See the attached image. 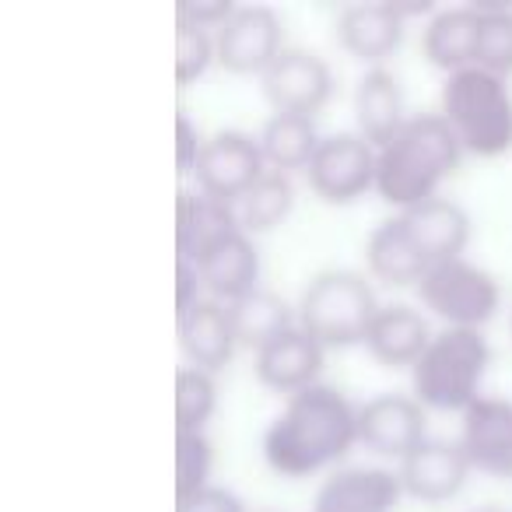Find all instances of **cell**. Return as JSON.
Listing matches in <instances>:
<instances>
[{
  "mask_svg": "<svg viewBox=\"0 0 512 512\" xmlns=\"http://www.w3.org/2000/svg\"><path fill=\"white\" fill-rule=\"evenodd\" d=\"M358 442V404L337 386L316 383L285 400L264 432V460L281 477H313Z\"/></svg>",
  "mask_w": 512,
  "mask_h": 512,
  "instance_id": "1",
  "label": "cell"
},
{
  "mask_svg": "<svg viewBox=\"0 0 512 512\" xmlns=\"http://www.w3.org/2000/svg\"><path fill=\"white\" fill-rule=\"evenodd\" d=\"M463 148L439 113L407 116L400 134L376 148V193L397 211L439 197V186L460 169Z\"/></svg>",
  "mask_w": 512,
  "mask_h": 512,
  "instance_id": "2",
  "label": "cell"
},
{
  "mask_svg": "<svg viewBox=\"0 0 512 512\" xmlns=\"http://www.w3.org/2000/svg\"><path fill=\"white\" fill-rule=\"evenodd\" d=\"M439 116L453 127L463 155L502 158L512 151V88L481 67L446 74L439 92Z\"/></svg>",
  "mask_w": 512,
  "mask_h": 512,
  "instance_id": "3",
  "label": "cell"
},
{
  "mask_svg": "<svg viewBox=\"0 0 512 512\" xmlns=\"http://www.w3.org/2000/svg\"><path fill=\"white\" fill-rule=\"evenodd\" d=\"M491 365L484 330L442 327L411 369V397L425 411H467L481 393Z\"/></svg>",
  "mask_w": 512,
  "mask_h": 512,
  "instance_id": "4",
  "label": "cell"
},
{
  "mask_svg": "<svg viewBox=\"0 0 512 512\" xmlns=\"http://www.w3.org/2000/svg\"><path fill=\"white\" fill-rule=\"evenodd\" d=\"M295 313H299V327L309 330L327 351L351 348V344H365L379 313V299L365 274L330 267L302 288Z\"/></svg>",
  "mask_w": 512,
  "mask_h": 512,
  "instance_id": "5",
  "label": "cell"
},
{
  "mask_svg": "<svg viewBox=\"0 0 512 512\" xmlns=\"http://www.w3.org/2000/svg\"><path fill=\"white\" fill-rule=\"evenodd\" d=\"M418 299L435 320L453 330H481L502 306V288L495 274L456 256L446 264L428 267L418 285Z\"/></svg>",
  "mask_w": 512,
  "mask_h": 512,
  "instance_id": "6",
  "label": "cell"
},
{
  "mask_svg": "<svg viewBox=\"0 0 512 512\" xmlns=\"http://www.w3.org/2000/svg\"><path fill=\"white\" fill-rule=\"evenodd\" d=\"M267 172L271 169H267L260 137L246 134V130H218L204 141L193 179H197V190L207 197L239 204Z\"/></svg>",
  "mask_w": 512,
  "mask_h": 512,
  "instance_id": "7",
  "label": "cell"
},
{
  "mask_svg": "<svg viewBox=\"0 0 512 512\" xmlns=\"http://www.w3.org/2000/svg\"><path fill=\"white\" fill-rule=\"evenodd\" d=\"M309 190L323 204H355L369 190H376V148L362 134H327L306 169Z\"/></svg>",
  "mask_w": 512,
  "mask_h": 512,
  "instance_id": "8",
  "label": "cell"
},
{
  "mask_svg": "<svg viewBox=\"0 0 512 512\" xmlns=\"http://www.w3.org/2000/svg\"><path fill=\"white\" fill-rule=\"evenodd\" d=\"M214 50L218 67H225L228 74L264 78V71L285 50V25L267 4H235L232 18L214 32Z\"/></svg>",
  "mask_w": 512,
  "mask_h": 512,
  "instance_id": "9",
  "label": "cell"
},
{
  "mask_svg": "<svg viewBox=\"0 0 512 512\" xmlns=\"http://www.w3.org/2000/svg\"><path fill=\"white\" fill-rule=\"evenodd\" d=\"M260 88H264V99L271 102L274 113L316 120V113L334 95V71L320 53L302 50V46H285L281 57L264 71Z\"/></svg>",
  "mask_w": 512,
  "mask_h": 512,
  "instance_id": "10",
  "label": "cell"
},
{
  "mask_svg": "<svg viewBox=\"0 0 512 512\" xmlns=\"http://www.w3.org/2000/svg\"><path fill=\"white\" fill-rule=\"evenodd\" d=\"M428 439V411L411 393H379L358 404V442L376 456L404 460Z\"/></svg>",
  "mask_w": 512,
  "mask_h": 512,
  "instance_id": "11",
  "label": "cell"
},
{
  "mask_svg": "<svg viewBox=\"0 0 512 512\" xmlns=\"http://www.w3.org/2000/svg\"><path fill=\"white\" fill-rule=\"evenodd\" d=\"M470 470L474 467H470L460 442L425 439L414 453H407L404 460H400L397 474H400V488H404L407 498L439 505L460 495Z\"/></svg>",
  "mask_w": 512,
  "mask_h": 512,
  "instance_id": "12",
  "label": "cell"
},
{
  "mask_svg": "<svg viewBox=\"0 0 512 512\" xmlns=\"http://www.w3.org/2000/svg\"><path fill=\"white\" fill-rule=\"evenodd\" d=\"M323 362H327V348L309 330L292 327L256 351L253 372L267 390L295 397V393L320 383Z\"/></svg>",
  "mask_w": 512,
  "mask_h": 512,
  "instance_id": "13",
  "label": "cell"
},
{
  "mask_svg": "<svg viewBox=\"0 0 512 512\" xmlns=\"http://www.w3.org/2000/svg\"><path fill=\"white\" fill-rule=\"evenodd\" d=\"M470 467L491 477H512V400L477 397L460 414V439Z\"/></svg>",
  "mask_w": 512,
  "mask_h": 512,
  "instance_id": "14",
  "label": "cell"
},
{
  "mask_svg": "<svg viewBox=\"0 0 512 512\" xmlns=\"http://www.w3.org/2000/svg\"><path fill=\"white\" fill-rule=\"evenodd\" d=\"M193 264L200 271L207 299H218L225 306L260 288V253H256L253 235H246L242 228H232L221 239H214Z\"/></svg>",
  "mask_w": 512,
  "mask_h": 512,
  "instance_id": "15",
  "label": "cell"
},
{
  "mask_svg": "<svg viewBox=\"0 0 512 512\" xmlns=\"http://www.w3.org/2000/svg\"><path fill=\"white\" fill-rule=\"evenodd\" d=\"M404 488L390 467H341L330 470L316 488L313 512H397Z\"/></svg>",
  "mask_w": 512,
  "mask_h": 512,
  "instance_id": "16",
  "label": "cell"
},
{
  "mask_svg": "<svg viewBox=\"0 0 512 512\" xmlns=\"http://www.w3.org/2000/svg\"><path fill=\"white\" fill-rule=\"evenodd\" d=\"M337 39L351 57L365 60L369 67H383L386 57L400 50L404 43L407 18L397 11V4H383V0H372V4H348L337 15Z\"/></svg>",
  "mask_w": 512,
  "mask_h": 512,
  "instance_id": "17",
  "label": "cell"
},
{
  "mask_svg": "<svg viewBox=\"0 0 512 512\" xmlns=\"http://www.w3.org/2000/svg\"><path fill=\"white\" fill-rule=\"evenodd\" d=\"M176 330H179V348L186 355V365L211 372V376L228 369V362L239 351L232 313L218 299H200L190 313L176 316Z\"/></svg>",
  "mask_w": 512,
  "mask_h": 512,
  "instance_id": "18",
  "label": "cell"
},
{
  "mask_svg": "<svg viewBox=\"0 0 512 512\" xmlns=\"http://www.w3.org/2000/svg\"><path fill=\"white\" fill-rule=\"evenodd\" d=\"M400 221H404L407 235L418 246V253L428 260V267L446 264V260H456L463 256L470 242V214L463 211L456 200L449 197H432L418 207H407V211H397Z\"/></svg>",
  "mask_w": 512,
  "mask_h": 512,
  "instance_id": "19",
  "label": "cell"
},
{
  "mask_svg": "<svg viewBox=\"0 0 512 512\" xmlns=\"http://www.w3.org/2000/svg\"><path fill=\"white\" fill-rule=\"evenodd\" d=\"M432 337V323L421 309L407 306V302H390V306H379L365 348L386 369H414Z\"/></svg>",
  "mask_w": 512,
  "mask_h": 512,
  "instance_id": "20",
  "label": "cell"
},
{
  "mask_svg": "<svg viewBox=\"0 0 512 512\" xmlns=\"http://www.w3.org/2000/svg\"><path fill=\"white\" fill-rule=\"evenodd\" d=\"M355 127L372 148H383L386 141L400 134L407 123L404 116V88L390 67H369L355 85Z\"/></svg>",
  "mask_w": 512,
  "mask_h": 512,
  "instance_id": "21",
  "label": "cell"
},
{
  "mask_svg": "<svg viewBox=\"0 0 512 512\" xmlns=\"http://www.w3.org/2000/svg\"><path fill=\"white\" fill-rule=\"evenodd\" d=\"M477 32H481V11L477 4L442 8L428 18L421 32V57L446 74L467 71L477 57Z\"/></svg>",
  "mask_w": 512,
  "mask_h": 512,
  "instance_id": "22",
  "label": "cell"
},
{
  "mask_svg": "<svg viewBox=\"0 0 512 512\" xmlns=\"http://www.w3.org/2000/svg\"><path fill=\"white\" fill-rule=\"evenodd\" d=\"M365 267H369V278L383 281L390 288L421 285V278L428 274V260L411 242L400 214L379 221L369 232V239H365Z\"/></svg>",
  "mask_w": 512,
  "mask_h": 512,
  "instance_id": "23",
  "label": "cell"
},
{
  "mask_svg": "<svg viewBox=\"0 0 512 512\" xmlns=\"http://www.w3.org/2000/svg\"><path fill=\"white\" fill-rule=\"evenodd\" d=\"M239 228L235 204L218 197H207L200 190H179L176 200V260H197L214 239Z\"/></svg>",
  "mask_w": 512,
  "mask_h": 512,
  "instance_id": "24",
  "label": "cell"
},
{
  "mask_svg": "<svg viewBox=\"0 0 512 512\" xmlns=\"http://www.w3.org/2000/svg\"><path fill=\"white\" fill-rule=\"evenodd\" d=\"M228 313H232V327H235V337H239V348H249L253 355L264 348V344H271L278 334L299 327L295 306H288L278 292H267V288H256V292L242 295L239 302L228 306Z\"/></svg>",
  "mask_w": 512,
  "mask_h": 512,
  "instance_id": "25",
  "label": "cell"
},
{
  "mask_svg": "<svg viewBox=\"0 0 512 512\" xmlns=\"http://www.w3.org/2000/svg\"><path fill=\"white\" fill-rule=\"evenodd\" d=\"M320 130H316V120L309 116H285L274 113L271 120L260 130V148H264L267 169L271 172H306L309 162H313L316 148H320Z\"/></svg>",
  "mask_w": 512,
  "mask_h": 512,
  "instance_id": "26",
  "label": "cell"
},
{
  "mask_svg": "<svg viewBox=\"0 0 512 512\" xmlns=\"http://www.w3.org/2000/svg\"><path fill=\"white\" fill-rule=\"evenodd\" d=\"M295 207V186L285 172H267L246 197L235 204V218L246 235H264L278 228Z\"/></svg>",
  "mask_w": 512,
  "mask_h": 512,
  "instance_id": "27",
  "label": "cell"
},
{
  "mask_svg": "<svg viewBox=\"0 0 512 512\" xmlns=\"http://www.w3.org/2000/svg\"><path fill=\"white\" fill-rule=\"evenodd\" d=\"M218 407V383L211 372L179 365L176 372V435H200Z\"/></svg>",
  "mask_w": 512,
  "mask_h": 512,
  "instance_id": "28",
  "label": "cell"
},
{
  "mask_svg": "<svg viewBox=\"0 0 512 512\" xmlns=\"http://www.w3.org/2000/svg\"><path fill=\"white\" fill-rule=\"evenodd\" d=\"M481 11V32H477L474 67L498 78L512 74V8L505 4H477Z\"/></svg>",
  "mask_w": 512,
  "mask_h": 512,
  "instance_id": "29",
  "label": "cell"
},
{
  "mask_svg": "<svg viewBox=\"0 0 512 512\" xmlns=\"http://www.w3.org/2000/svg\"><path fill=\"white\" fill-rule=\"evenodd\" d=\"M218 64V50H214V32L197 22H176V85L190 88L197 78H204L207 67Z\"/></svg>",
  "mask_w": 512,
  "mask_h": 512,
  "instance_id": "30",
  "label": "cell"
},
{
  "mask_svg": "<svg viewBox=\"0 0 512 512\" xmlns=\"http://www.w3.org/2000/svg\"><path fill=\"white\" fill-rule=\"evenodd\" d=\"M214 467V446L204 432L176 435V498H190L207 488Z\"/></svg>",
  "mask_w": 512,
  "mask_h": 512,
  "instance_id": "31",
  "label": "cell"
},
{
  "mask_svg": "<svg viewBox=\"0 0 512 512\" xmlns=\"http://www.w3.org/2000/svg\"><path fill=\"white\" fill-rule=\"evenodd\" d=\"M204 141L207 137L197 130V123L179 109V116H176V169H179V176H193L200 151H204Z\"/></svg>",
  "mask_w": 512,
  "mask_h": 512,
  "instance_id": "32",
  "label": "cell"
},
{
  "mask_svg": "<svg viewBox=\"0 0 512 512\" xmlns=\"http://www.w3.org/2000/svg\"><path fill=\"white\" fill-rule=\"evenodd\" d=\"M176 512H246V509H242V498L235 495V491L207 484L197 495L176 498Z\"/></svg>",
  "mask_w": 512,
  "mask_h": 512,
  "instance_id": "33",
  "label": "cell"
},
{
  "mask_svg": "<svg viewBox=\"0 0 512 512\" xmlns=\"http://www.w3.org/2000/svg\"><path fill=\"white\" fill-rule=\"evenodd\" d=\"M204 295V281H200V271L197 264L190 260H176V316L190 313Z\"/></svg>",
  "mask_w": 512,
  "mask_h": 512,
  "instance_id": "34",
  "label": "cell"
},
{
  "mask_svg": "<svg viewBox=\"0 0 512 512\" xmlns=\"http://www.w3.org/2000/svg\"><path fill=\"white\" fill-rule=\"evenodd\" d=\"M232 11H235L232 0H214V4H193V0H183V4H179V18L204 25V29H211V32H218L221 25L232 18Z\"/></svg>",
  "mask_w": 512,
  "mask_h": 512,
  "instance_id": "35",
  "label": "cell"
},
{
  "mask_svg": "<svg viewBox=\"0 0 512 512\" xmlns=\"http://www.w3.org/2000/svg\"><path fill=\"white\" fill-rule=\"evenodd\" d=\"M470 512H505V509H495V505H481V509H470Z\"/></svg>",
  "mask_w": 512,
  "mask_h": 512,
  "instance_id": "36",
  "label": "cell"
},
{
  "mask_svg": "<svg viewBox=\"0 0 512 512\" xmlns=\"http://www.w3.org/2000/svg\"><path fill=\"white\" fill-rule=\"evenodd\" d=\"M509 330H512V316H509Z\"/></svg>",
  "mask_w": 512,
  "mask_h": 512,
  "instance_id": "37",
  "label": "cell"
}]
</instances>
